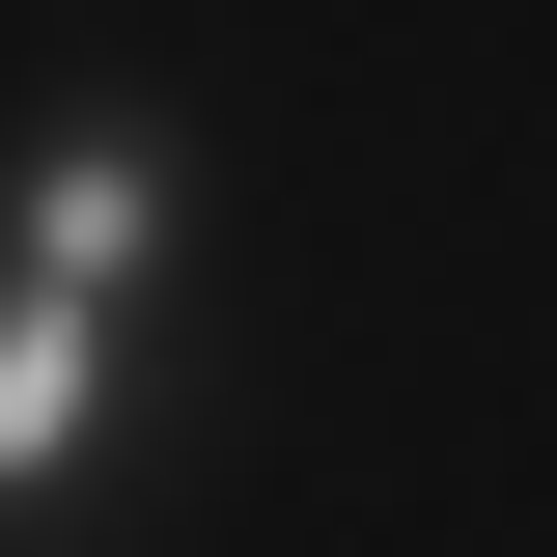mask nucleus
<instances>
[{
  "label": "nucleus",
  "mask_w": 557,
  "mask_h": 557,
  "mask_svg": "<svg viewBox=\"0 0 557 557\" xmlns=\"http://www.w3.org/2000/svg\"><path fill=\"white\" fill-rule=\"evenodd\" d=\"M139 251H168L139 139H57V168H28V278H0V307H84V335H112V307H139Z\"/></svg>",
  "instance_id": "f257e3e1"
},
{
  "label": "nucleus",
  "mask_w": 557,
  "mask_h": 557,
  "mask_svg": "<svg viewBox=\"0 0 557 557\" xmlns=\"http://www.w3.org/2000/svg\"><path fill=\"white\" fill-rule=\"evenodd\" d=\"M84 418H112V335H84V307H0V502H57Z\"/></svg>",
  "instance_id": "f03ea898"
}]
</instances>
